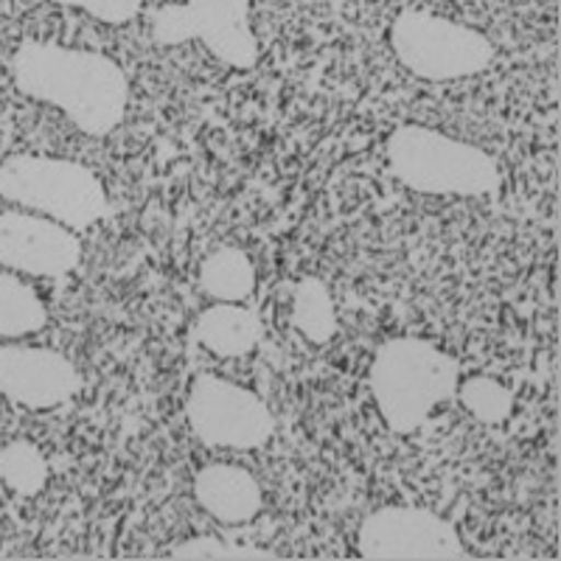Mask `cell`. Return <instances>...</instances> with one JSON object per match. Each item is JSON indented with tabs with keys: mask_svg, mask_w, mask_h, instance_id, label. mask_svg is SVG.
<instances>
[{
	"mask_svg": "<svg viewBox=\"0 0 561 561\" xmlns=\"http://www.w3.org/2000/svg\"><path fill=\"white\" fill-rule=\"evenodd\" d=\"M45 325V307L28 284L0 273V337H23Z\"/></svg>",
	"mask_w": 561,
	"mask_h": 561,
	"instance_id": "14",
	"label": "cell"
},
{
	"mask_svg": "<svg viewBox=\"0 0 561 561\" xmlns=\"http://www.w3.org/2000/svg\"><path fill=\"white\" fill-rule=\"evenodd\" d=\"M199 343L217 357H244L259 345L262 323L250 309L239 304H222L205 309L197 323Z\"/></svg>",
	"mask_w": 561,
	"mask_h": 561,
	"instance_id": "11",
	"label": "cell"
},
{
	"mask_svg": "<svg viewBox=\"0 0 561 561\" xmlns=\"http://www.w3.org/2000/svg\"><path fill=\"white\" fill-rule=\"evenodd\" d=\"M194 497L210 517L225 525H242L262 511V485L248 469L233 463H210L194 478Z\"/></svg>",
	"mask_w": 561,
	"mask_h": 561,
	"instance_id": "10",
	"label": "cell"
},
{
	"mask_svg": "<svg viewBox=\"0 0 561 561\" xmlns=\"http://www.w3.org/2000/svg\"><path fill=\"white\" fill-rule=\"evenodd\" d=\"M385 149L390 172L413 192L480 197L500 185V169L489 152L419 124L393 129Z\"/></svg>",
	"mask_w": 561,
	"mask_h": 561,
	"instance_id": "3",
	"label": "cell"
},
{
	"mask_svg": "<svg viewBox=\"0 0 561 561\" xmlns=\"http://www.w3.org/2000/svg\"><path fill=\"white\" fill-rule=\"evenodd\" d=\"M293 325L309 343H329L337 329L334 300L329 287L320 278L298 280L293 293Z\"/></svg>",
	"mask_w": 561,
	"mask_h": 561,
	"instance_id": "13",
	"label": "cell"
},
{
	"mask_svg": "<svg viewBox=\"0 0 561 561\" xmlns=\"http://www.w3.org/2000/svg\"><path fill=\"white\" fill-rule=\"evenodd\" d=\"M0 197L68 228H88L107 210V192L96 172L73 160L34 154H14L0 163Z\"/></svg>",
	"mask_w": 561,
	"mask_h": 561,
	"instance_id": "4",
	"label": "cell"
},
{
	"mask_svg": "<svg viewBox=\"0 0 561 561\" xmlns=\"http://www.w3.org/2000/svg\"><path fill=\"white\" fill-rule=\"evenodd\" d=\"M82 242L65 225L26 210L0 208V264L28 275L59 278L77 270Z\"/></svg>",
	"mask_w": 561,
	"mask_h": 561,
	"instance_id": "8",
	"label": "cell"
},
{
	"mask_svg": "<svg viewBox=\"0 0 561 561\" xmlns=\"http://www.w3.org/2000/svg\"><path fill=\"white\" fill-rule=\"evenodd\" d=\"M460 382L458 359L419 337H396L379 345L368 385L379 415L393 433L408 435L453 399Z\"/></svg>",
	"mask_w": 561,
	"mask_h": 561,
	"instance_id": "2",
	"label": "cell"
},
{
	"mask_svg": "<svg viewBox=\"0 0 561 561\" xmlns=\"http://www.w3.org/2000/svg\"><path fill=\"white\" fill-rule=\"evenodd\" d=\"M357 548L370 561H458L466 559L460 536L444 517L413 505H388L359 525Z\"/></svg>",
	"mask_w": 561,
	"mask_h": 561,
	"instance_id": "7",
	"label": "cell"
},
{
	"mask_svg": "<svg viewBox=\"0 0 561 561\" xmlns=\"http://www.w3.org/2000/svg\"><path fill=\"white\" fill-rule=\"evenodd\" d=\"M174 559H197V561H270L275 553L259 548H233L222 545L214 536H194L172 550Z\"/></svg>",
	"mask_w": 561,
	"mask_h": 561,
	"instance_id": "17",
	"label": "cell"
},
{
	"mask_svg": "<svg viewBox=\"0 0 561 561\" xmlns=\"http://www.w3.org/2000/svg\"><path fill=\"white\" fill-rule=\"evenodd\" d=\"M82 377L51 348L0 345V393L32 410H51L77 396Z\"/></svg>",
	"mask_w": 561,
	"mask_h": 561,
	"instance_id": "9",
	"label": "cell"
},
{
	"mask_svg": "<svg viewBox=\"0 0 561 561\" xmlns=\"http://www.w3.org/2000/svg\"><path fill=\"white\" fill-rule=\"evenodd\" d=\"M188 427L208 447L259 449L273 435L267 404L237 382L222 377H199L185 399Z\"/></svg>",
	"mask_w": 561,
	"mask_h": 561,
	"instance_id": "6",
	"label": "cell"
},
{
	"mask_svg": "<svg viewBox=\"0 0 561 561\" xmlns=\"http://www.w3.org/2000/svg\"><path fill=\"white\" fill-rule=\"evenodd\" d=\"M199 284L210 298L239 304L255 289V267L239 248H219L199 267Z\"/></svg>",
	"mask_w": 561,
	"mask_h": 561,
	"instance_id": "12",
	"label": "cell"
},
{
	"mask_svg": "<svg viewBox=\"0 0 561 561\" xmlns=\"http://www.w3.org/2000/svg\"><path fill=\"white\" fill-rule=\"evenodd\" d=\"M458 396L463 408L483 424H503L514 413V393L491 377H469L458 382Z\"/></svg>",
	"mask_w": 561,
	"mask_h": 561,
	"instance_id": "16",
	"label": "cell"
},
{
	"mask_svg": "<svg viewBox=\"0 0 561 561\" xmlns=\"http://www.w3.org/2000/svg\"><path fill=\"white\" fill-rule=\"evenodd\" d=\"M0 480L23 497H32L48 480V463L34 444L12 440L0 449Z\"/></svg>",
	"mask_w": 561,
	"mask_h": 561,
	"instance_id": "15",
	"label": "cell"
},
{
	"mask_svg": "<svg viewBox=\"0 0 561 561\" xmlns=\"http://www.w3.org/2000/svg\"><path fill=\"white\" fill-rule=\"evenodd\" d=\"M12 79L20 93L62 110L93 138L113 133L127 113V73L104 54L26 39L12 57Z\"/></svg>",
	"mask_w": 561,
	"mask_h": 561,
	"instance_id": "1",
	"label": "cell"
},
{
	"mask_svg": "<svg viewBox=\"0 0 561 561\" xmlns=\"http://www.w3.org/2000/svg\"><path fill=\"white\" fill-rule=\"evenodd\" d=\"M396 59L427 82H453L474 77L494 59L489 37L447 18L408 9L390 26Z\"/></svg>",
	"mask_w": 561,
	"mask_h": 561,
	"instance_id": "5",
	"label": "cell"
},
{
	"mask_svg": "<svg viewBox=\"0 0 561 561\" xmlns=\"http://www.w3.org/2000/svg\"><path fill=\"white\" fill-rule=\"evenodd\" d=\"M54 3L82 9V12L93 14V18L104 20V23H113V26L129 23L140 12V7H144V0H54Z\"/></svg>",
	"mask_w": 561,
	"mask_h": 561,
	"instance_id": "18",
	"label": "cell"
}]
</instances>
